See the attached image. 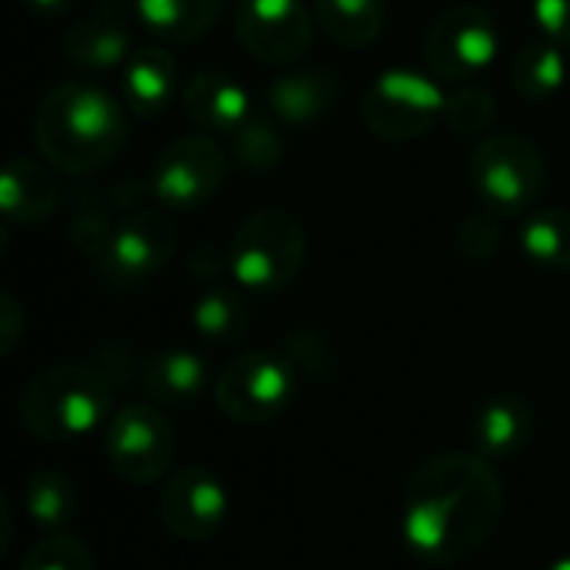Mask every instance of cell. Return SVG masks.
Returning a JSON list of instances; mask_svg holds the SVG:
<instances>
[{"label":"cell","instance_id":"cell-5","mask_svg":"<svg viewBox=\"0 0 570 570\" xmlns=\"http://www.w3.org/2000/svg\"><path fill=\"white\" fill-rule=\"evenodd\" d=\"M471 180L481 207L501 217L531 214L548 180L544 154L521 134H488L471 154Z\"/></svg>","mask_w":570,"mask_h":570},{"label":"cell","instance_id":"cell-13","mask_svg":"<svg viewBox=\"0 0 570 570\" xmlns=\"http://www.w3.org/2000/svg\"><path fill=\"white\" fill-rule=\"evenodd\" d=\"M157 514L164 531L177 541L204 544L220 534L230 514V498L217 474H210L200 464H187L167 474L157 498Z\"/></svg>","mask_w":570,"mask_h":570},{"label":"cell","instance_id":"cell-2","mask_svg":"<svg viewBox=\"0 0 570 570\" xmlns=\"http://www.w3.org/2000/svg\"><path fill=\"white\" fill-rule=\"evenodd\" d=\"M130 137V110L94 80H63L43 94L33 114L40 157L70 177L107 167Z\"/></svg>","mask_w":570,"mask_h":570},{"label":"cell","instance_id":"cell-8","mask_svg":"<svg viewBox=\"0 0 570 570\" xmlns=\"http://www.w3.org/2000/svg\"><path fill=\"white\" fill-rule=\"evenodd\" d=\"M501 53V30L481 3H454L434 17L424 37V57L438 80L454 87L478 80Z\"/></svg>","mask_w":570,"mask_h":570},{"label":"cell","instance_id":"cell-16","mask_svg":"<svg viewBox=\"0 0 570 570\" xmlns=\"http://www.w3.org/2000/svg\"><path fill=\"white\" fill-rule=\"evenodd\" d=\"M534 411L521 394L501 391L491 394L471 421V441L474 451L488 461H508L521 454L534 438Z\"/></svg>","mask_w":570,"mask_h":570},{"label":"cell","instance_id":"cell-9","mask_svg":"<svg viewBox=\"0 0 570 570\" xmlns=\"http://www.w3.org/2000/svg\"><path fill=\"white\" fill-rule=\"evenodd\" d=\"M104 434V454L117 478L130 484H157L170 474L177 438L154 404H127L114 411Z\"/></svg>","mask_w":570,"mask_h":570},{"label":"cell","instance_id":"cell-26","mask_svg":"<svg viewBox=\"0 0 570 570\" xmlns=\"http://www.w3.org/2000/svg\"><path fill=\"white\" fill-rule=\"evenodd\" d=\"M564 80H568V60L564 50L551 40L528 43L511 60V87L524 100H548L564 87Z\"/></svg>","mask_w":570,"mask_h":570},{"label":"cell","instance_id":"cell-11","mask_svg":"<svg viewBox=\"0 0 570 570\" xmlns=\"http://www.w3.org/2000/svg\"><path fill=\"white\" fill-rule=\"evenodd\" d=\"M174 250H177V224L170 220V214L137 207L124 214L107 250L94 261V267L110 287L130 291L147 284L154 274H160L170 264Z\"/></svg>","mask_w":570,"mask_h":570},{"label":"cell","instance_id":"cell-29","mask_svg":"<svg viewBox=\"0 0 570 570\" xmlns=\"http://www.w3.org/2000/svg\"><path fill=\"white\" fill-rule=\"evenodd\" d=\"M20 570H94L90 548L70 534H50L20 561Z\"/></svg>","mask_w":570,"mask_h":570},{"label":"cell","instance_id":"cell-34","mask_svg":"<svg viewBox=\"0 0 570 570\" xmlns=\"http://www.w3.org/2000/svg\"><path fill=\"white\" fill-rule=\"evenodd\" d=\"M70 3H73V0H23V7H27L30 13H37V17H43V20L63 17V13L70 10Z\"/></svg>","mask_w":570,"mask_h":570},{"label":"cell","instance_id":"cell-23","mask_svg":"<svg viewBox=\"0 0 570 570\" xmlns=\"http://www.w3.org/2000/svg\"><path fill=\"white\" fill-rule=\"evenodd\" d=\"M23 511L37 528L63 534L80 514V498L77 488L60 471L40 468L23 481Z\"/></svg>","mask_w":570,"mask_h":570},{"label":"cell","instance_id":"cell-1","mask_svg":"<svg viewBox=\"0 0 570 570\" xmlns=\"http://www.w3.org/2000/svg\"><path fill=\"white\" fill-rule=\"evenodd\" d=\"M504 518L498 471L478 451H441L414 468L401 498V541L434 568L474 558Z\"/></svg>","mask_w":570,"mask_h":570},{"label":"cell","instance_id":"cell-19","mask_svg":"<svg viewBox=\"0 0 570 570\" xmlns=\"http://www.w3.org/2000/svg\"><path fill=\"white\" fill-rule=\"evenodd\" d=\"M57 184L53 174L27 157H10L0 174V210L7 224L33 227L43 224L57 210Z\"/></svg>","mask_w":570,"mask_h":570},{"label":"cell","instance_id":"cell-20","mask_svg":"<svg viewBox=\"0 0 570 570\" xmlns=\"http://www.w3.org/2000/svg\"><path fill=\"white\" fill-rule=\"evenodd\" d=\"M267 110L284 120V124H294V127H304V124H314L321 120L334 100H337V77L331 70H284L277 73L267 90Z\"/></svg>","mask_w":570,"mask_h":570},{"label":"cell","instance_id":"cell-4","mask_svg":"<svg viewBox=\"0 0 570 570\" xmlns=\"http://www.w3.org/2000/svg\"><path fill=\"white\" fill-rule=\"evenodd\" d=\"M227 257H230L227 271L244 294H257V297L281 294L297 281L304 267L307 257L304 224L281 207L254 210L237 227Z\"/></svg>","mask_w":570,"mask_h":570},{"label":"cell","instance_id":"cell-35","mask_svg":"<svg viewBox=\"0 0 570 570\" xmlns=\"http://www.w3.org/2000/svg\"><path fill=\"white\" fill-rule=\"evenodd\" d=\"M548 570H570V554L568 558H558V561H554Z\"/></svg>","mask_w":570,"mask_h":570},{"label":"cell","instance_id":"cell-14","mask_svg":"<svg viewBox=\"0 0 570 570\" xmlns=\"http://www.w3.org/2000/svg\"><path fill=\"white\" fill-rule=\"evenodd\" d=\"M134 27H140L137 0H97L63 33V57L87 73L114 70L134 53Z\"/></svg>","mask_w":570,"mask_h":570},{"label":"cell","instance_id":"cell-12","mask_svg":"<svg viewBox=\"0 0 570 570\" xmlns=\"http://www.w3.org/2000/svg\"><path fill=\"white\" fill-rule=\"evenodd\" d=\"M314 23L301 0H237L234 13L240 47L264 67L297 63L311 50Z\"/></svg>","mask_w":570,"mask_h":570},{"label":"cell","instance_id":"cell-32","mask_svg":"<svg viewBox=\"0 0 570 570\" xmlns=\"http://www.w3.org/2000/svg\"><path fill=\"white\" fill-rule=\"evenodd\" d=\"M531 13L551 43L570 47V0H534Z\"/></svg>","mask_w":570,"mask_h":570},{"label":"cell","instance_id":"cell-21","mask_svg":"<svg viewBox=\"0 0 570 570\" xmlns=\"http://www.w3.org/2000/svg\"><path fill=\"white\" fill-rule=\"evenodd\" d=\"M224 0H137V23L164 43H194L214 30Z\"/></svg>","mask_w":570,"mask_h":570},{"label":"cell","instance_id":"cell-33","mask_svg":"<svg viewBox=\"0 0 570 570\" xmlns=\"http://www.w3.org/2000/svg\"><path fill=\"white\" fill-rule=\"evenodd\" d=\"M20 337V307L10 294L0 297V354H10Z\"/></svg>","mask_w":570,"mask_h":570},{"label":"cell","instance_id":"cell-3","mask_svg":"<svg viewBox=\"0 0 570 570\" xmlns=\"http://www.w3.org/2000/svg\"><path fill=\"white\" fill-rule=\"evenodd\" d=\"M17 411L20 424L43 444L83 441L114 417L110 377L80 361L50 364L27 381Z\"/></svg>","mask_w":570,"mask_h":570},{"label":"cell","instance_id":"cell-28","mask_svg":"<svg viewBox=\"0 0 570 570\" xmlns=\"http://www.w3.org/2000/svg\"><path fill=\"white\" fill-rule=\"evenodd\" d=\"M230 150H234L240 167H247V170H271V167H277L284 160V137H281V130L264 114H254L230 137Z\"/></svg>","mask_w":570,"mask_h":570},{"label":"cell","instance_id":"cell-18","mask_svg":"<svg viewBox=\"0 0 570 570\" xmlns=\"http://www.w3.org/2000/svg\"><path fill=\"white\" fill-rule=\"evenodd\" d=\"M140 381L160 407H187L210 391V367L197 351L164 347L144 361Z\"/></svg>","mask_w":570,"mask_h":570},{"label":"cell","instance_id":"cell-31","mask_svg":"<svg viewBox=\"0 0 570 570\" xmlns=\"http://www.w3.org/2000/svg\"><path fill=\"white\" fill-rule=\"evenodd\" d=\"M114 230H117V227L110 224V214H107L104 207H80V210L73 214V220H70V240H73V247H77L83 257H90V261H97V257L107 250Z\"/></svg>","mask_w":570,"mask_h":570},{"label":"cell","instance_id":"cell-25","mask_svg":"<svg viewBox=\"0 0 570 570\" xmlns=\"http://www.w3.org/2000/svg\"><path fill=\"white\" fill-rule=\"evenodd\" d=\"M521 250L541 271L570 274V207L528 214L521 224Z\"/></svg>","mask_w":570,"mask_h":570},{"label":"cell","instance_id":"cell-27","mask_svg":"<svg viewBox=\"0 0 570 570\" xmlns=\"http://www.w3.org/2000/svg\"><path fill=\"white\" fill-rule=\"evenodd\" d=\"M498 120V100L491 90L461 83L448 94L444 104V124L461 137H488Z\"/></svg>","mask_w":570,"mask_h":570},{"label":"cell","instance_id":"cell-15","mask_svg":"<svg viewBox=\"0 0 570 570\" xmlns=\"http://www.w3.org/2000/svg\"><path fill=\"white\" fill-rule=\"evenodd\" d=\"M187 117L204 134L234 137L257 110L250 104V94L224 70H197L184 90H180Z\"/></svg>","mask_w":570,"mask_h":570},{"label":"cell","instance_id":"cell-24","mask_svg":"<svg viewBox=\"0 0 570 570\" xmlns=\"http://www.w3.org/2000/svg\"><path fill=\"white\" fill-rule=\"evenodd\" d=\"M190 324H194L200 341H207V344H230V341H237L247 331L250 307H247V301H244V294L237 287L214 284V287H207L194 301Z\"/></svg>","mask_w":570,"mask_h":570},{"label":"cell","instance_id":"cell-17","mask_svg":"<svg viewBox=\"0 0 570 570\" xmlns=\"http://www.w3.org/2000/svg\"><path fill=\"white\" fill-rule=\"evenodd\" d=\"M180 90V70L170 50L147 43L140 50H134L124 63V80H120V94L130 114L150 120L160 117L170 100Z\"/></svg>","mask_w":570,"mask_h":570},{"label":"cell","instance_id":"cell-7","mask_svg":"<svg viewBox=\"0 0 570 570\" xmlns=\"http://www.w3.org/2000/svg\"><path fill=\"white\" fill-rule=\"evenodd\" d=\"M448 94L441 80L421 70H384L364 94V127L387 144L417 140L444 117Z\"/></svg>","mask_w":570,"mask_h":570},{"label":"cell","instance_id":"cell-30","mask_svg":"<svg viewBox=\"0 0 570 570\" xmlns=\"http://www.w3.org/2000/svg\"><path fill=\"white\" fill-rule=\"evenodd\" d=\"M501 214L481 207L471 210L461 224H458V247L464 257L471 261H488L498 247H501Z\"/></svg>","mask_w":570,"mask_h":570},{"label":"cell","instance_id":"cell-22","mask_svg":"<svg viewBox=\"0 0 570 570\" xmlns=\"http://www.w3.org/2000/svg\"><path fill=\"white\" fill-rule=\"evenodd\" d=\"M314 20L337 47H371L387 27V0H314Z\"/></svg>","mask_w":570,"mask_h":570},{"label":"cell","instance_id":"cell-10","mask_svg":"<svg viewBox=\"0 0 570 570\" xmlns=\"http://www.w3.org/2000/svg\"><path fill=\"white\" fill-rule=\"evenodd\" d=\"M227 177V154L214 134H184L170 140L150 170V194L164 210L184 214L204 207Z\"/></svg>","mask_w":570,"mask_h":570},{"label":"cell","instance_id":"cell-6","mask_svg":"<svg viewBox=\"0 0 570 570\" xmlns=\"http://www.w3.org/2000/svg\"><path fill=\"white\" fill-rule=\"evenodd\" d=\"M297 397V371L277 351H247L234 357L214 381L217 411L244 428H261L291 411Z\"/></svg>","mask_w":570,"mask_h":570}]
</instances>
